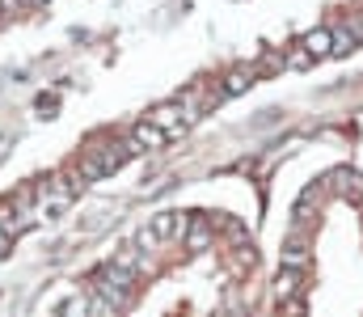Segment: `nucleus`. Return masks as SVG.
<instances>
[{
	"label": "nucleus",
	"instance_id": "f257e3e1",
	"mask_svg": "<svg viewBox=\"0 0 363 317\" xmlns=\"http://www.w3.org/2000/svg\"><path fill=\"white\" fill-rule=\"evenodd\" d=\"M131 148H127V140L118 144V140H106V144H97L89 148L81 161H77V169H81V178L85 182H97V178H106V174H114L118 165H123V157H127Z\"/></svg>",
	"mask_w": 363,
	"mask_h": 317
},
{
	"label": "nucleus",
	"instance_id": "f03ea898",
	"mask_svg": "<svg viewBox=\"0 0 363 317\" xmlns=\"http://www.w3.org/2000/svg\"><path fill=\"white\" fill-rule=\"evenodd\" d=\"M308 241H313V233H308V224H291V233L283 237V267H291V271H304L308 267Z\"/></svg>",
	"mask_w": 363,
	"mask_h": 317
},
{
	"label": "nucleus",
	"instance_id": "7ed1b4c3",
	"mask_svg": "<svg viewBox=\"0 0 363 317\" xmlns=\"http://www.w3.org/2000/svg\"><path fill=\"white\" fill-rule=\"evenodd\" d=\"M161 144H169V135H165L157 123H148V118L127 135V148H131V152H148V148H161Z\"/></svg>",
	"mask_w": 363,
	"mask_h": 317
},
{
	"label": "nucleus",
	"instance_id": "20e7f679",
	"mask_svg": "<svg viewBox=\"0 0 363 317\" xmlns=\"http://www.w3.org/2000/svg\"><path fill=\"white\" fill-rule=\"evenodd\" d=\"M254 81H258V68H254V64H237V68H228V72H224L220 94H224V98H237V94H245Z\"/></svg>",
	"mask_w": 363,
	"mask_h": 317
},
{
	"label": "nucleus",
	"instance_id": "39448f33",
	"mask_svg": "<svg viewBox=\"0 0 363 317\" xmlns=\"http://www.w3.org/2000/svg\"><path fill=\"white\" fill-rule=\"evenodd\" d=\"M338 191L342 199H363V174H355V169H334L330 178H325V191Z\"/></svg>",
	"mask_w": 363,
	"mask_h": 317
},
{
	"label": "nucleus",
	"instance_id": "423d86ee",
	"mask_svg": "<svg viewBox=\"0 0 363 317\" xmlns=\"http://www.w3.org/2000/svg\"><path fill=\"white\" fill-rule=\"evenodd\" d=\"M300 51L308 55V60H325V55H334V38H330V30L321 26V30H308L304 38H300Z\"/></svg>",
	"mask_w": 363,
	"mask_h": 317
},
{
	"label": "nucleus",
	"instance_id": "0eeeda50",
	"mask_svg": "<svg viewBox=\"0 0 363 317\" xmlns=\"http://www.w3.org/2000/svg\"><path fill=\"white\" fill-rule=\"evenodd\" d=\"M300 288H304V271L283 267V271L274 275V296H279V301H296V296H300Z\"/></svg>",
	"mask_w": 363,
	"mask_h": 317
},
{
	"label": "nucleus",
	"instance_id": "6e6552de",
	"mask_svg": "<svg viewBox=\"0 0 363 317\" xmlns=\"http://www.w3.org/2000/svg\"><path fill=\"white\" fill-rule=\"evenodd\" d=\"M182 237H186V250H190V254H199V250H207V245L216 241V228H211L207 220H190V228H186Z\"/></svg>",
	"mask_w": 363,
	"mask_h": 317
},
{
	"label": "nucleus",
	"instance_id": "1a4fd4ad",
	"mask_svg": "<svg viewBox=\"0 0 363 317\" xmlns=\"http://www.w3.org/2000/svg\"><path fill=\"white\" fill-rule=\"evenodd\" d=\"M148 228L157 233V241H169V237H182V233H186V216H174V211H165V216H157Z\"/></svg>",
	"mask_w": 363,
	"mask_h": 317
},
{
	"label": "nucleus",
	"instance_id": "9d476101",
	"mask_svg": "<svg viewBox=\"0 0 363 317\" xmlns=\"http://www.w3.org/2000/svg\"><path fill=\"white\" fill-rule=\"evenodd\" d=\"M55 317H93V296H85V292L68 296V301L60 305V313H55Z\"/></svg>",
	"mask_w": 363,
	"mask_h": 317
},
{
	"label": "nucleus",
	"instance_id": "9b49d317",
	"mask_svg": "<svg viewBox=\"0 0 363 317\" xmlns=\"http://www.w3.org/2000/svg\"><path fill=\"white\" fill-rule=\"evenodd\" d=\"M330 38H334V55H347V51H355L359 47V38H355V30L347 26V30H330Z\"/></svg>",
	"mask_w": 363,
	"mask_h": 317
},
{
	"label": "nucleus",
	"instance_id": "f8f14e48",
	"mask_svg": "<svg viewBox=\"0 0 363 317\" xmlns=\"http://www.w3.org/2000/svg\"><path fill=\"white\" fill-rule=\"evenodd\" d=\"M9 250H13V233H9V228H4V224H0V258H4V254H9Z\"/></svg>",
	"mask_w": 363,
	"mask_h": 317
},
{
	"label": "nucleus",
	"instance_id": "ddd939ff",
	"mask_svg": "<svg viewBox=\"0 0 363 317\" xmlns=\"http://www.w3.org/2000/svg\"><path fill=\"white\" fill-rule=\"evenodd\" d=\"M308 64H313V60H308V55L296 47V51H291V68H308Z\"/></svg>",
	"mask_w": 363,
	"mask_h": 317
},
{
	"label": "nucleus",
	"instance_id": "4468645a",
	"mask_svg": "<svg viewBox=\"0 0 363 317\" xmlns=\"http://www.w3.org/2000/svg\"><path fill=\"white\" fill-rule=\"evenodd\" d=\"M4 4V17H13V13H21L26 9V0H0Z\"/></svg>",
	"mask_w": 363,
	"mask_h": 317
},
{
	"label": "nucleus",
	"instance_id": "2eb2a0df",
	"mask_svg": "<svg viewBox=\"0 0 363 317\" xmlns=\"http://www.w3.org/2000/svg\"><path fill=\"white\" fill-rule=\"evenodd\" d=\"M0 21H4V4H0Z\"/></svg>",
	"mask_w": 363,
	"mask_h": 317
},
{
	"label": "nucleus",
	"instance_id": "dca6fc26",
	"mask_svg": "<svg viewBox=\"0 0 363 317\" xmlns=\"http://www.w3.org/2000/svg\"><path fill=\"white\" fill-rule=\"evenodd\" d=\"M26 4H43V0H26Z\"/></svg>",
	"mask_w": 363,
	"mask_h": 317
},
{
	"label": "nucleus",
	"instance_id": "f3484780",
	"mask_svg": "<svg viewBox=\"0 0 363 317\" xmlns=\"http://www.w3.org/2000/svg\"><path fill=\"white\" fill-rule=\"evenodd\" d=\"M287 317H291V313H287Z\"/></svg>",
	"mask_w": 363,
	"mask_h": 317
}]
</instances>
